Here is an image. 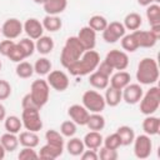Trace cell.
<instances>
[{
	"label": "cell",
	"instance_id": "obj_46",
	"mask_svg": "<svg viewBox=\"0 0 160 160\" xmlns=\"http://www.w3.org/2000/svg\"><path fill=\"white\" fill-rule=\"evenodd\" d=\"M11 95V85L9 81L0 79V101L6 100Z\"/></svg>",
	"mask_w": 160,
	"mask_h": 160
},
{
	"label": "cell",
	"instance_id": "obj_26",
	"mask_svg": "<svg viewBox=\"0 0 160 160\" xmlns=\"http://www.w3.org/2000/svg\"><path fill=\"white\" fill-rule=\"evenodd\" d=\"M0 144L4 146V149L8 151V152H12L18 149L19 146V138L16 136V134H12V132H5L1 135L0 138Z\"/></svg>",
	"mask_w": 160,
	"mask_h": 160
},
{
	"label": "cell",
	"instance_id": "obj_55",
	"mask_svg": "<svg viewBox=\"0 0 160 160\" xmlns=\"http://www.w3.org/2000/svg\"><path fill=\"white\" fill-rule=\"evenodd\" d=\"M32 1H34L35 4H41V5H44V4H45L48 0H32Z\"/></svg>",
	"mask_w": 160,
	"mask_h": 160
},
{
	"label": "cell",
	"instance_id": "obj_19",
	"mask_svg": "<svg viewBox=\"0 0 160 160\" xmlns=\"http://www.w3.org/2000/svg\"><path fill=\"white\" fill-rule=\"evenodd\" d=\"M62 151H64V148H58L46 142L44 146L40 148L38 154H39V158L42 160H55L62 155Z\"/></svg>",
	"mask_w": 160,
	"mask_h": 160
},
{
	"label": "cell",
	"instance_id": "obj_33",
	"mask_svg": "<svg viewBox=\"0 0 160 160\" xmlns=\"http://www.w3.org/2000/svg\"><path fill=\"white\" fill-rule=\"evenodd\" d=\"M66 150L70 155L72 156H80L81 152L85 150V145H84V141L79 138H74L71 136L70 140L68 141L66 144Z\"/></svg>",
	"mask_w": 160,
	"mask_h": 160
},
{
	"label": "cell",
	"instance_id": "obj_18",
	"mask_svg": "<svg viewBox=\"0 0 160 160\" xmlns=\"http://www.w3.org/2000/svg\"><path fill=\"white\" fill-rule=\"evenodd\" d=\"M130 80H131V76L128 71L125 70H119L116 71L115 74L112 72L110 79H109V84L110 86L115 88V89H119V90H122L126 85L130 84Z\"/></svg>",
	"mask_w": 160,
	"mask_h": 160
},
{
	"label": "cell",
	"instance_id": "obj_34",
	"mask_svg": "<svg viewBox=\"0 0 160 160\" xmlns=\"http://www.w3.org/2000/svg\"><path fill=\"white\" fill-rule=\"evenodd\" d=\"M32 66H34V72H36L40 76H44V75H48L51 71L52 64L48 58L44 56V58H39Z\"/></svg>",
	"mask_w": 160,
	"mask_h": 160
},
{
	"label": "cell",
	"instance_id": "obj_48",
	"mask_svg": "<svg viewBox=\"0 0 160 160\" xmlns=\"http://www.w3.org/2000/svg\"><path fill=\"white\" fill-rule=\"evenodd\" d=\"M14 44H15L14 40H10V39H6V40L0 41V54H1L2 56H8L10 49H11V46H12Z\"/></svg>",
	"mask_w": 160,
	"mask_h": 160
},
{
	"label": "cell",
	"instance_id": "obj_13",
	"mask_svg": "<svg viewBox=\"0 0 160 160\" xmlns=\"http://www.w3.org/2000/svg\"><path fill=\"white\" fill-rule=\"evenodd\" d=\"M121 92H122V100L129 105L138 104L144 94L140 84H129L121 90Z\"/></svg>",
	"mask_w": 160,
	"mask_h": 160
},
{
	"label": "cell",
	"instance_id": "obj_22",
	"mask_svg": "<svg viewBox=\"0 0 160 160\" xmlns=\"http://www.w3.org/2000/svg\"><path fill=\"white\" fill-rule=\"evenodd\" d=\"M42 6L46 15H59L65 11L68 0H48Z\"/></svg>",
	"mask_w": 160,
	"mask_h": 160
},
{
	"label": "cell",
	"instance_id": "obj_45",
	"mask_svg": "<svg viewBox=\"0 0 160 160\" xmlns=\"http://www.w3.org/2000/svg\"><path fill=\"white\" fill-rule=\"evenodd\" d=\"M100 149V151H99V159H101V160H116L118 159V151L116 150H112V149H108V148H105V146H100L99 148Z\"/></svg>",
	"mask_w": 160,
	"mask_h": 160
},
{
	"label": "cell",
	"instance_id": "obj_7",
	"mask_svg": "<svg viewBox=\"0 0 160 160\" xmlns=\"http://www.w3.org/2000/svg\"><path fill=\"white\" fill-rule=\"evenodd\" d=\"M21 121H22V126L29 131L38 132L39 130L42 129V120L39 109H22Z\"/></svg>",
	"mask_w": 160,
	"mask_h": 160
},
{
	"label": "cell",
	"instance_id": "obj_35",
	"mask_svg": "<svg viewBox=\"0 0 160 160\" xmlns=\"http://www.w3.org/2000/svg\"><path fill=\"white\" fill-rule=\"evenodd\" d=\"M146 18L150 25L160 24V5L159 4H150L146 6Z\"/></svg>",
	"mask_w": 160,
	"mask_h": 160
},
{
	"label": "cell",
	"instance_id": "obj_36",
	"mask_svg": "<svg viewBox=\"0 0 160 160\" xmlns=\"http://www.w3.org/2000/svg\"><path fill=\"white\" fill-rule=\"evenodd\" d=\"M108 20L105 16L102 15H92L90 19H89V22H88V26L91 28L94 31L99 32V31H104V29L108 26Z\"/></svg>",
	"mask_w": 160,
	"mask_h": 160
},
{
	"label": "cell",
	"instance_id": "obj_51",
	"mask_svg": "<svg viewBox=\"0 0 160 160\" xmlns=\"http://www.w3.org/2000/svg\"><path fill=\"white\" fill-rule=\"evenodd\" d=\"M150 31L155 35V36H158V38H160V24H156V25H150Z\"/></svg>",
	"mask_w": 160,
	"mask_h": 160
},
{
	"label": "cell",
	"instance_id": "obj_40",
	"mask_svg": "<svg viewBox=\"0 0 160 160\" xmlns=\"http://www.w3.org/2000/svg\"><path fill=\"white\" fill-rule=\"evenodd\" d=\"M76 131H78V125L72 120H66L60 125V132L62 136L71 138L76 134Z\"/></svg>",
	"mask_w": 160,
	"mask_h": 160
},
{
	"label": "cell",
	"instance_id": "obj_10",
	"mask_svg": "<svg viewBox=\"0 0 160 160\" xmlns=\"http://www.w3.org/2000/svg\"><path fill=\"white\" fill-rule=\"evenodd\" d=\"M125 32H126V29L122 25V22H120V21H111L104 29L102 39L106 42H109V44H114L118 40H120L125 35Z\"/></svg>",
	"mask_w": 160,
	"mask_h": 160
},
{
	"label": "cell",
	"instance_id": "obj_6",
	"mask_svg": "<svg viewBox=\"0 0 160 160\" xmlns=\"http://www.w3.org/2000/svg\"><path fill=\"white\" fill-rule=\"evenodd\" d=\"M81 101L89 112H101L106 106L104 96L95 90H86L82 94Z\"/></svg>",
	"mask_w": 160,
	"mask_h": 160
},
{
	"label": "cell",
	"instance_id": "obj_12",
	"mask_svg": "<svg viewBox=\"0 0 160 160\" xmlns=\"http://www.w3.org/2000/svg\"><path fill=\"white\" fill-rule=\"evenodd\" d=\"M24 31V26L21 21L16 18H10L4 21L1 25V34L5 36V39L14 40L20 36V34Z\"/></svg>",
	"mask_w": 160,
	"mask_h": 160
},
{
	"label": "cell",
	"instance_id": "obj_21",
	"mask_svg": "<svg viewBox=\"0 0 160 160\" xmlns=\"http://www.w3.org/2000/svg\"><path fill=\"white\" fill-rule=\"evenodd\" d=\"M102 140L104 138L100 134V131H94V130H90L82 139L85 148L91 150H99V148L102 145Z\"/></svg>",
	"mask_w": 160,
	"mask_h": 160
},
{
	"label": "cell",
	"instance_id": "obj_54",
	"mask_svg": "<svg viewBox=\"0 0 160 160\" xmlns=\"http://www.w3.org/2000/svg\"><path fill=\"white\" fill-rule=\"evenodd\" d=\"M5 152H6V150H5L4 146L0 144V160H2V159L5 158Z\"/></svg>",
	"mask_w": 160,
	"mask_h": 160
},
{
	"label": "cell",
	"instance_id": "obj_20",
	"mask_svg": "<svg viewBox=\"0 0 160 160\" xmlns=\"http://www.w3.org/2000/svg\"><path fill=\"white\" fill-rule=\"evenodd\" d=\"M142 130L149 136L158 135L160 132V119L158 116L146 115V118L142 121Z\"/></svg>",
	"mask_w": 160,
	"mask_h": 160
},
{
	"label": "cell",
	"instance_id": "obj_3",
	"mask_svg": "<svg viewBox=\"0 0 160 160\" xmlns=\"http://www.w3.org/2000/svg\"><path fill=\"white\" fill-rule=\"evenodd\" d=\"M84 52H85V49L80 42V40L78 39V36H70L66 39L65 45L61 50L60 62L66 69L69 65H71L78 59H80Z\"/></svg>",
	"mask_w": 160,
	"mask_h": 160
},
{
	"label": "cell",
	"instance_id": "obj_58",
	"mask_svg": "<svg viewBox=\"0 0 160 160\" xmlns=\"http://www.w3.org/2000/svg\"><path fill=\"white\" fill-rule=\"evenodd\" d=\"M0 32H1V26H0Z\"/></svg>",
	"mask_w": 160,
	"mask_h": 160
},
{
	"label": "cell",
	"instance_id": "obj_2",
	"mask_svg": "<svg viewBox=\"0 0 160 160\" xmlns=\"http://www.w3.org/2000/svg\"><path fill=\"white\" fill-rule=\"evenodd\" d=\"M136 80L142 85H152L159 80V66L155 59L144 58L138 64Z\"/></svg>",
	"mask_w": 160,
	"mask_h": 160
},
{
	"label": "cell",
	"instance_id": "obj_47",
	"mask_svg": "<svg viewBox=\"0 0 160 160\" xmlns=\"http://www.w3.org/2000/svg\"><path fill=\"white\" fill-rule=\"evenodd\" d=\"M96 70L99 71V72H101V74H104V75H106V76H111V74L114 72V69L105 61V60H102V61H100L99 62V65H98V68H96Z\"/></svg>",
	"mask_w": 160,
	"mask_h": 160
},
{
	"label": "cell",
	"instance_id": "obj_29",
	"mask_svg": "<svg viewBox=\"0 0 160 160\" xmlns=\"http://www.w3.org/2000/svg\"><path fill=\"white\" fill-rule=\"evenodd\" d=\"M41 24L44 26V30H48L50 32H55V31L60 30L62 26V21L58 15H46L42 19Z\"/></svg>",
	"mask_w": 160,
	"mask_h": 160
},
{
	"label": "cell",
	"instance_id": "obj_41",
	"mask_svg": "<svg viewBox=\"0 0 160 160\" xmlns=\"http://www.w3.org/2000/svg\"><path fill=\"white\" fill-rule=\"evenodd\" d=\"M6 58H9V59H10L11 61H14V62H20V61H22L24 59H26V56H25L22 49L20 48V45H19L18 42H15V44L11 46V49H10V51H9V54H8Z\"/></svg>",
	"mask_w": 160,
	"mask_h": 160
},
{
	"label": "cell",
	"instance_id": "obj_52",
	"mask_svg": "<svg viewBox=\"0 0 160 160\" xmlns=\"http://www.w3.org/2000/svg\"><path fill=\"white\" fill-rule=\"evenodd\" d=\"M5 118H6V109H5V106L0 102V121H2Z\"/></svg>",
	"mask_w": 160,
	"mask_h": 160
},
{
	"label": "cell",
	"instance_id": "obj_50",
	"mask_svg": "<svg viewBox=\"0 0 160 160\" xmlns=\"http://www.w3.org/2000/svg\"><path fill=\"white\" fill-rule=\"evenodd\" d=\"M81 160H98L99 159V155L96 152V150H91V149H88V150H84L80 155Z\"/></svg>",
	"mask_w": 160,
	"mask_h": 160
},
{
	"label": "cell",
	"instance_id": "obj_14",
	"mask_svg": "<svg viewBox=\"0 0 160 160\" xmlns=\"http://www.w3.org/2000/svg\"><path fill=\"white\" fill-rule=\"evenodd\" d=\"M131 34H132V36H134L136 44H138V48H146V49H150V48H152V46L158 42V40H159V38L155 36L150 30H139V29H138V30H134Z\"/></svg>",
	"mask_w": 160,
	"mask_h": 160
},
{
	"label": "cell",
	"instance_id": "obj_53",
	"mask_svg": "<svg viewBox=\"0 0 160 160\" xmlns=\"http://www.w3.org/2000/svg\"><path fill=\"white\" fill-rule=\"evenodd\" d=\"M136 1H138V4L141 5V6H148V5H150V4L154 2L152 0H136Z\"/></svg>",
	"mask_w": 160,
	"mask_h": 160
},
{
	"label": "cell",
	"instance_id": "obj_4",
	"mask_svg": "<svg viewBox=\"0 0 160 160\" xmlns=\"http://www.w3.org/2000/svg\"><path fill=\"white\" fill-rule=\"evenodd\" d=\"M140 102V111L144 115H152L160 106V89L159 86H151L145 94H142Z\"/></svg>",
	"mask_w": 160,
	"mask_h": 160
},
{
	"label": "cell",
	"instance_id": "obj_32",
	"mask_svg": "<svg viewBox=\"0 0 160 160\" xmlns=\"http://www.w3.org/2000/svg\"><path fill=\"white\" fill-rule=\"evenodd\" d=\"M142 24V19H141V15L138 14V12H130L128 14L125 18H124V22L122 25L125 26L126 30H138Z\"/></svg>",
	"mask_w": 160,
	"mask_h": 160
},
{
	"label": "cell",
	"instance_id": "obj_16",
	"mask_svg": "<svg viewBox=\"0 0 160 160\" xmlns=\"http://www.w3.org/2000/svg\"><path fill=\"white\" fill-rule=\"evenodd\" d=\"M68 115L70 116V119L76 125L84 126V125H86V121H88V118H89L90 112L84 108V105L74 104L68 109Z\"/></svg>",
	"mask_w": 160,
	"mask_h": 160
},
{
	"label": "cell",
	"instance_id": "obj_9",
	"mask_svg": "<svg viewBox=\"0 0 160 160\" xmlns=\"http://www.w3.org/2000/svg\"><path fill=\"white\" fill-rule=\"evenodd\" d=\"M114 70H125L129 66V56L122 50H110L104 59Z\"/></svg>",
	"mask_w": 160,
	"mask_h": 160
},
{
	"label": "cell",
	"instance_id": "obj_43",
	"mask_svg": "<svg viewBox=\"0 0 160 160\" xmlns=\"http://www.w3.org/2000/svg\"><path fill=\"white\" fill-rule=\"evenodd\" d=\"M18 44H19L20 48L22 49V51H24V54H25L26 58H29V56H31V55L34 54V51H35V42L32 41V39H30V38H24V39H21Z\"/></svg>",
	"mask_w": 160,
	"mask_h": 160
},
{
	"label": "cell",
	"instance_id": "obj_8",
	"mask_svg": "<svg viewBox=\"0 0 160 160\" xmlns=\"http://www.w3.org/2000/svg\"><path fill=\"white\" fill-rule=\"evenodd\" d=\"M134 154L138 159H148L152 151V141L149 135L141 134L134 139Z\"/></svg>",
	"mask_w": 160,
	"mask_h": 160
},
{
	"label": "cell",
	"instance_id": "obj_24",
	"mask_svg": "<svg viewBox=\"0 0 160 160\" xmlns=\"http://www.w3.org/2000/svg\"><path fill=\"white\" fill-rule=\"evenodd\" d=\"M54 49V40L50 36H40L39 39H36V42H35V50L41 54V55H48Z\"/></svg>",
	"mask_w": 160,
	"mask_h": 160
},
{
	"label": "cell",
	"instance_id": "obj_39",
	"mask_svg": "<svg viewBox=\"0 0 160 160\" xmlns=\"http://www.w3.org/2000/svg\"><path fill=\"white\" fill-rule=\"evenodd\" d=\"M120 40H121V48L125 50V52H134L139 49L132 34H125Z\"/></svg>",
	"mask_w": 160,
	"mask_h": 160
},
{
	"label": "cell",
	"instance_id": "obj_30",
	"mask_svg": "<svg viewBox=\"0 0 160 160\" xmlns=\"http://www.w3.org/2000/svg\"><path fill=\"white\" fill-rule=\"evenodd\" d=\"M86 126L90 130L100 131V130H102L105 128V118L100 112H91L89 115V118H88Z\"/></svg>",
	"mask_w": 160,
	"mask_h": 160
},
{
	"label": "cell",
	"instance_id": "obj_17",
	"mask_svg": "<svg viewBox=\"0 0 160 160\" xmlns=\"http://www.w3.org/2000/svg\"><path fill=\"white\" fill-rule=\"evenodd\" d=\"M22 26H24V31L28 35V38H30L32 40H36L40 36H42L44 26H42L40 20H38L35 18H30L22 24Z\"/></svg>",
	"mask_w": 160,
	"mask_h": 160
},
{
	"label": "cell",
	"instance_id": "obj_15",
	"mask_svg": "<svg viewBox=\"0 0 160 160\" xmlns=\"http://www.w3.org/2000/svg\"><path fill=\"white\" fill-rule=\"evenodd\" d=\"M78 39L82 44L85 51L86 50H94L96 45V31H94L89 26H82L78 32Z\"/></svg>",
	"mask_w": 160,
	"mask_h": 160
},
{
	"label": "cell",
	"instance_id": "obj_42",
	"mask_svg": "<svg viewBox=\"0 0 160 160\" xmlns=\"http://www.w3.org/2000/svg\"><path fill=\"white\" fill-rule=\"evenodd\" d=\"M102 144H104V146H105V148H108V149L118 150V149L121 146V140H120V138H119L118 132L115 131L114 134L108 135V136L102 140Z\"/></svg>",
	"mask_w": 160,
	"mask_h": 160
},
{
	"label": "cell",
	"instance_id": "obj_1",
	"mask_svg": "<svg viewBox=\"0 0 160 160\" xmlns=\"http://www.w3.org/2000/svg\"><path fill=\"white\" fill-rule=\"evenodd\" d=\"M100 62V55L95 50H86L80 59L69 65L66 69L72 76H85L96 70Z\"/></svg>",
	"mask_w": 160,
	"mask_h": 160
},
{
	"label": "cell",
	"instance_id": "obj_23",
	"mask_svg": "<svg viewBox=\"0 0 160 160\" xmlns=\"http://www.w3.org/2000/svg\"><path fill=\"white\" fill-rule=\"evenodd\" d=\"M89 84L95 88V89H99V90H102V89H106L109 86V76L99 72L98 70L92 71L91 74H89Z\"/></svg>",
	"mask_w": 160,
	"mask_h": 160
},
{
	"label": "cell",
	"instance_id": "obj_57",
	"mask_svg": "<svg viewBox=\"0 0 160 160\" xmlns=\"http://www.w3.org/2000/svg\"><path fill=\"white\" fill-rule=\"evenodd\" d=\"M1 66H2V64H1V60H0V70H1Z\"/></svg>",
	"mask_w": 160,
	"mask_h": 160
},
{
	"label": "cell",
	"instance_id": "obj_11",
	"mask_svg": "<svg viewBox=\"0 0 160 160\" xmlns=\"http://www.w3.org/2000/svg\"><path fill=\"white\" fill-rule=\"evenodd\" d=\"M46 81L50 88H52L56 91H65L69 88V76L66 72L61 70H52L48 74Z\"/></svg>",
	"mask_w": 160,
	"mask_h": 160
},
{
	"label": "cell",
	"instance_id": "obj_44",
	"mask_svg": "<svg viewBox=\"0 0 160 160\" xmlns=\"http://www.w3.org/2000/svg\"><path fill=\"white\" fill-rule=\"evenodd\" d=\"M19 160H31V159H39V154L34 150V148H26L22 146V149L18 154Z\"/></svg>",
	"mask_w": 160,
	"mask_h": 160
},
{
	"label": "cell",
	"instance_id": "obj_5",
	"mask_svg": "<svg viewBox=\"0 0 160 160\" xmlns=\"http://www.w3.org/2000/svg\"><path fill=\"white\" fill-rule=\"evenodd\" d=\"M30 96L34 100V102L36 104V106L39 109H41L49 100V95H50V86L48 84L46 80L42 79H38L34 80L31 82L30 86Z\"/></svg>",
	"mask_w": 160,
	"mask_h": 160
},
{
	"label": "cell",
	"instance_id": "obj_25",
	"mask_svg": "<svg viewBox=\"0 0 160 160\" xmlns=\"http://www.w3.org/2000/svg\"><path fill=\"white\" fill-rule=\"evenodd\" d=\"M104 99H105L106 105L114 108V106H118L120 104V101L122 100V92L119 89H115L112 86H108L105 95H104Z\"/></svg>",
	"mask_w": 160,
	"mask_h": 160
},
{
	"label": "cell",
	"instance_id": "obj_28",
	"mask_svg": "<svg viewBox=\"0 0 160 160\" xmlns=\"http://www.w3.org/2000/svg\"><path fill=\"white\" fill-rule=\"evenodd\" d=\"M116 132L121 140V146H128V145L132 144V141L135 139V132H134V129L131 126L121 125L118 128Z\"/></svg>",
	"mask_w": 160,
	"mask_h": 160
},
{
	"label": "cell",
	"instance_id": "obj_27",
	"mask_svg": "<svg viewBox=\"0 0 160 160\" xmlns=\"http://www.w3.org/2000/svg\"><path fill=\"white\" fill-rule=\"evenodd\" d=\"M19 144L26 148H36L39 145V136L35 131H22L19 135Z\"/></svg>",
	"mask_w": 160,
	"mask_h": 160
},
{
	"label": "cell",
	"instance_id": "obj_56",
	"mask_svg": "<svg viewBox=\"0 0 160 160\" xmlns=\"http://www.w3.org/2000/svg\"><path fill=\"white\" fill-rule=\"evenodd\" d=\"M152 1H154L155 4H159V2H160V0H152Z\"/></svg>",
	"mask_w": 160,
	"mask_h": 160
},
{
	"label": "cell",
	"instance_id": "obj_37",
	"mask_svg": "<svg viewBox=\"0 0 160 160\" xmlns=\"http://www.w3.org/2000/svg\"><path fill=\"white\" fill-rule=\"evenodd\" d=\"M45 139H46V142L50 145H54L58 148H64V136L61 135V132H59L54 129H50L45 132Z\"/></svg>",
	"mask_w": 160,
	"mask_h": 160
},
{
	"label": "cell",
	"instance_id": "obj_38",
	"mask_svg": "<svg viewBox=\"0 0 160 160\" xmlns=\"http://www.w3.org/2000/svg\"><path fill=\"white\" fill-rule=\"evenodd\" d=\"M15 72L21 79H29L34 74V66L30 62H28V61H20L16 65Z\"/></svg>",
	"mask_w": 160,
	"mask_h": 160
},
{
	"label": "cell",
	"instance_id": "obj_49",
	"mask_svg": "<svg viewBox=\"0 0 160 160\" xmlns=\"http://www.w3.org/2000/svg\"><path fill=\"white\" fill-rule=\"evenodd\" d=\"M21 106H22V109H39V108L36 106V104L34 102V100L31 99L30 94H26V95L22 98V100H21ZM39 110H40V109H39Z\"/></svg>",
	"mask_w": 160,
	"mask_h": 160
},
{
	"label": "cell",
	"instance_id": "obj_31",
	"mask_svg": "<svg viewBox=\"0 0 160 160\" xmlns=\"http://www.w3.org/2000/svg\"><path fill=\"white\" fill-rule=\"evenodd\" d=\"M4 126H5V130L8 132L18 134V132H20V130L22 128V121L19 116L10 115V116H6L4 119Z\"/></svg>",
	"mask_w": 160,
	"mask_h": 160
}]
</instances>
